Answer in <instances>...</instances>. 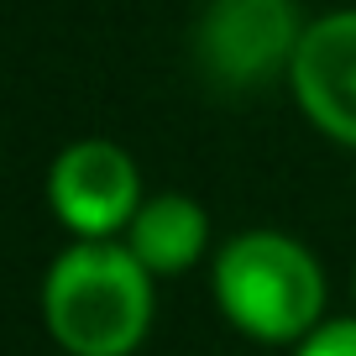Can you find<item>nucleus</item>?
<instances>
[{"instance_id":"1","label":"nucleus","mask_w":356,"mask_h":356,"mask_svg":"<svg viewBox=\"0 0 356 356\" xmlns=\"http://www.w3.org/2000/svg\"><path fill=\"white\" fill-rule=\"evenodd\" d=\"M42 320L68 356H131L152 330V273L126 241H79L47 267Z\"/></svg>"},{"instance_id":"2","label":"nucleus","mask_w":356,"mask_h":356,"mask_svg":"<svg viewBox=\"0 0 356 356\" xmlns=\"http://www.w3.org/2000/svg\"><path fill=\"white\" fill-rule=\"evenodd\" d=\"M215 299L241 335L262 346H299L325 325V273L293 236L241 231L215 252Z\"/></svg>"},{"instance_id":"3","label":"nucleus","mask_w":356,"mask_h":356,"mask_svg":"<svg viewBox=\"0 0 356 356\" xmlns=\"http://www.w3.org/2000/svg\"><path fill=\"white\" fill-rule=\"evenodd\" d=\"M304 26L309 22H299L293 0H210L194 47L220 84L246 89L289 74L304 42Z\"/></svg>"},{"instance_id":"4","label":"nucleus","mask_w":356,"mask_h":356,"mask_svg":"<svg viewBox=\"0 0 356 356\" xmlns=\"http://www.w3.org/2000/svg\"><path fill=\"white\" fill-rule=\"evenodd\" d=\"M47 200L79 241H115L121 231H131L136 210L147 204L131 152L105 136H84L58 152L47 173Z\"/></svg>"},{"instance_id":"5","label":"nucleus","mask_w":356,"mask_h":356,"mask_svg":"<svg viewBox=\"0 0 356 356\" xmlns=\"http://www.w3.org/2000/svg\"><path fill=\"white\" fill-rule=\"evenodd\" d=\"M293 100L330 142L356 147V6L314 16L289 68Z\"/></svg>"},{"instance_id":"6","label":"nucleus","mask_w":356,"mask_h":356,"mask_svg":"<svg viewBox=\"0 0 356 356\" xmlns=\"http://www.w3.org/2000/svg\"><path fill=\"white\" fill-rule=\"evenodd\" d=\"M126 252L147 267V273H189L204 252H210V215L189 200V194H152L136 210L131 231H126Z\"/></svg>"},{"instance_id":"7","label":"nucleus","mask_w":356,"mask_h":356,"mask_svg":"<svg viewBox=\"0 0 356 356\" xmlns=\"http://www.w3.org/2000/svg\"><path fill=\"white\" fill-rule=\"evenodd\" d=\"M293 356H356V320H325L309 341L293 346Z\"/></svg>"},{"instance_id":"8","label":"nucleus","mask_w":356,"mask_h":356,"mask_svg":"<svg viewBox=\"0 0 356 356\" xmlns=\"http://www.w3.org/2000/svg\"><path fill=\"white\" fill-rule=\"evenodd\" d=\"M351 293H356V278H351Z\"/></svg>"}]
</instances>
